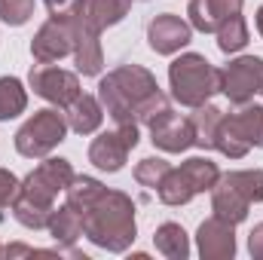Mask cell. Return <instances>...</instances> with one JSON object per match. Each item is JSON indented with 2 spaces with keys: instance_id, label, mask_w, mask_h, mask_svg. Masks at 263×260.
Returning a JSON list of instances; mask_svg holds the SVG:
<instances>
[{
  "instance_id": "1",
  "label": "cell",
  "mask_w": 263,
  "mask_h": 260,
  "mask_svg": "<svg viewBox=\"0 0 263 260\" xmlns=\"http://www.w3.org/2000/svg\"><path fill=\"white\" fill-rule=\"evenodd\" d=\"M83 227H86V239L110 254H123L129 251L135 236H138V224H135V202L123 190H104L98 196V202L83 214Z\"/></svg>"
},
{
  "instance_id": "2",
  "label": "cell",
  "mask_w": 263,
  "mask_h": 260,
  "mask_svg": "<svg viewBox=\"0 0 263 260\" xmlns=\"http://www.w3.org/2000/svg\"><path fill=\"white\" fill-rule=\"evenodd\" d=\"M153 92H159V83L141 65H120L98 83V101L117 126H138V107Z\"/></svg>"
},
{
  "instance_id": "3",
  "label": "cell",
  "mask_w": 263,
  "mask_h": 260,
  "mask_svg": "<svg viewBox=\"0 0 263 260\" xmlns=\"http://www.w3.org/2000/svg\"><path fill=\"white\" fill-rule=\"evenodd\" d=\"M168 86L175 101L184 107H199L214 92H220V70L199 52H184L168 65Z\"/></svg>"
},
{
  "instance_id": "4",
  "label": "cell",
  "mask_w": 263,
  "mask_h": 260,
  "mask_svg": "<svg viewBox=\"0 0 263 260\" xmlns=\"http://www.w3.org/2000/svg\"><path fill=\"white\" fill-rule=\"evenodd\" d=\"M217 178H220V172L208 156H190L181 169H168V175L162 178L156 193L165 205H187L193 196L211 190L217 184Z\"/></svg>"
},
{
  "instance_id": "5",
  "label": "cell",
  "mask_w": 263,
  "mask_h": 260,
  "mask_svg": "<svg viewBox=\"0 0 263 260\" xmlns=\"http://www.w3.org/2000/svg\"><path fill=\"white\" fill-rule=\"evenodd\" d=\"M65 135L67 117L59 114V107H43L15 132V150L28 159H43L65 141Z\"/></svg>"
},
{
  "instance_id": "6",
  "label": "cell",
  "mask_w": 263,
  "mask_h": 260,
  "mask_svg": "<svg viewBox=\"0 0 263 260\" xmlns=\"http://www.w3.org/2000/svg\"><path fill=\"white\" fill-rule=\"evenodd\" d=\"M70 181H73L70 162L62 159V156H49L22 181V193L18 196L28 199V202H37L43 208H55V196L67 190Z\"/></svg>"
},
{
  "instance_id": "7",
  "label": "cell",
  "mask_w": 263,
  "mask_h": 260,
  "mask_svg": "<svg viewBox=\"0 0 263 260\" xmlns=\"http://www.w3.org/2000/svg\"><path fill=\"white\" fill-rule=\"evenodd\" d=\"M220 92L230 98V104H248L257 92H263V59L260 55H242L233 59L220 70Z\"/></svg>"
},
{
  "instance_id": "8",
  "label": "cell",
  "mask_w": 263,
  "mask_h": 260,
  "mask_svg": "<svg viewBox=\"0 0 263 260\" xmlns=\"http://www.w3.org/2000/svg\"><path fill=\"white\" fill-rule=\"evenodd\" d=\"M138 126H117L114 132H101L89 144V162L101 172H120L129 159V153L138 147Z\"/></svg>"
},
{
  "instance_id": "9",
  "label": "cell",
  "mask_w": 263,
  "mask_h": 260,
  "mask_svg": "<svg viewBox=\"0 0 263 260\" xmlns=\"http://www.w3.org/2000/svg\"><path fill=\"white\" fill-rule=\"evenodd\" d=\"M28 83H31L34 95L46 98V101L55 104V107H67V104L83 92V89H80V77L70 73V70H65V67H55V65L31 67Z\"/></svg>"
},
{
  "instance_id": "10",
  "label": "cell",
  "mask_w": 263,
  "mask_h": 260,
  "mask_svg": "<svg viewBox=\"0 0 263 260\" xmlns=\"http://www.w3.org/2000/svg\"><path fill=\"white\" fill-rule=\"evenodd\" d=\"M73 52V28H70V18H52L40 25V31L34 34L31 40V55L37 65H52V62H62L65 55Z\"/></svg>"
},
{
  "instance_id": "11",
  "label": "cell",
  "mask_w": 263,
  "mask_h": 260,
  "mask_svg": "<svg viewBox=\"0 0 263 260\" xmlns=\"http://www.w3.org/2000/svg\"><path fill=\"white\" fill-rule=\"evenodd\" d=\"M70 28H73V59H77V70L83 77H98L104 67V52H101V40H98V28L83 15V9L77 15H70Z\"/></svg>"
},
{
  "instance_id": "12",
  "label": "cell",
  "mask_w": 263,
  "mask_h": 260,
  "mask_svg": "<svg viewBox=\"0 0 263 260\" xmlns=\"http://www.w3.org/2000/svg\"><path fill=\"white\" fill-rule=\"evenodd\" d=\"M193 40V25L175 12H162L147 25V43L156 55H175Z\"/></svg>"
},
{
  "instance_id": "13",
  "label": "cell",
  "mask_w": 263,
  "mask_h": 260,
  "mask_svg": "<svg viewBox=\"0 0 263 260\" xmlns=\"http://www.w3.org/2000/svg\"><path fill=\"white\" fill-rule=\"evenodd\" d=\"M150 141L153 147L165 150V153H184L196 144V135H193V123L190 117H181L175 110H165L159 120H153L150 126Z\"/></svg>"
},
{
  "instance_id": "14",
  "label": "cell",
  "mask_w": 263,
  "mask_h": 260,
  "mask_svg": "<svg viewBox=\"0 0 263 260\" xmlns=\"http://www.w3.org/2000/svg\"><path fill=\"white\" fill-rule=\"evenodd\" d=\"M196 245L202 260H230L236 254V230H233V224L211 214L208 220L199 224Z\"/></svg>"
},
{
  "instance_id": "15",
  "label": "cell",
  "mask_w": 263,
  "mask_h": 260,
  "mask_svg": "<svg viewBox=\"0 0 263 260\" xmlns=\"http://www.w3.org/2000/svg\"><path fill=\"white\" fill-rule=\"evenodd\" d=\"M245 0H190L187 6V15H190V25L202 31V34H214L217 25L236 12H242Z\"/></svg>"
},
{
  "instance_id": "16",
  "label": "cell",
  "mask_w": 263,
  "mask_h": 260,
  "mask_svg": "<svg viewBox=\"0 0 263 260\" xmlns=\"http://www.w3.org/2000/svg\"><path fill=\"white\" fill-rule=\"evenodd\" d=\"M248 208H251V202L245 196L239 193L230 181L217 178V184L211 187V211H214V217H220V220L236 227V224H242L248 217Z\"/></svg>"
},
{
  "instance_id": "17",
  "label": "cell",
  "mask_w": 263,
  "mask_h": 260,
  "mask_svg": "<svg viewBox=\"0 0 263 260\" xmlns=\"http://www.w3.org/2000/svg\"><path fill=\"white\" fill-rule=\"evenodd\" d=\"M65 117H67V129H73L77 135H92V132H98L101 120H104V107L95 95L80 92L65 107Z\"/></svg>"
},
{
  "instance_id": "18",
  "label": "cell",
  "mask_w": 263,
  "mask_h": 260,
  "mask_svg": "<svg viewBox=\"0 0 263 260\" xmlns=\"http://www.w3.org/2000/svg\"><path fill=\"white\" fill-rule=\"evenodd\" d=\"M46 230H49V236L59 242V248H70L80 236H86L83 214H80L77 208H70L67 202L62 205V208H55V211H52V217H49Z\"/></svg>"
},
{
  "instance_id": "19",
  "label": "cell",
  "mask_w": 263,
  "mask_h": 260,
  "mask_svg": "<svg viewBox=\"0 0 263 260\" xmlns=\"http://www.w3.org/2000/svg\"><path fill=\"white\" fill-rule=\"evenodd\" d=\"M129 9H132V0H86V3H83V15H86L98 31L120 25V22L129 15Z\"/></svg>"
},
{
  "instance_id": "20",
  "label": "cell",
  "mask_w": 263,
  "mask_h": 260,
  "mask_svg": "<svg viewBox=\"0 0 263 260\" xmlns=\"http://www.w3.org/2000/svg\"><path fill=\"white\" fill-rule=\"evenodd\" d=\"M153 245H156V251L162 257H168V260H187L190 257V239H187V233H184L181 224H172L168 220V224L156 227Z\"/></svg>"
},
{
  "instance_id": "21",
  "label": "cell",
  "mask_w": 263,
  "mask_h": 260,
  "mask_svg": "<svg viewBox=\"0 0 263 260\" xmlns=\"http://www.w3.org/2000/svg\"><path fill=\"white\" fill-rule=\"evenodd\" d=\"M214 150H220V153L230 156V159H242V156L251 150V144L242 138V132L236 126V117H233V114H223V117H220L217 135H214Z\"/></svg>"
},
{
  "instance_id": "22",
  "label": "cell",
  "mask_w": 263,
  "mask_h": 260,
  "mask_svg": "<svg viewBox=\"0 0 263 260\" xmlns=\"http://www.w3.org/2000/svg\"><path fill=\"white\" fill-rule=\"evenodd\" d=\"M107 187L98 181V178H89V175H73V181L67 184V190H65V196H67V205L70 208H77L80 214H86L95 202H98V196L104 193Z\"/></svg>"
},
{
  "instance_id": "23",
  "label": "cell",
  "mask_w": 263,
  "mask_h": 260,
  "mask_svg": "<svg viewBox=\"0 0 263 260\" xmlns=\"http://www.w3.org/2000/svg\"><path fill=\"white\" fill-rule=\"evenodd\" d=\"M220 117H223V110L214 107V104H208V101L199 104V107H193L190 123H193V135H196V147H202V150H214V135H217Z\"/></svg>"
},
{
  "instance_id": "24",
  "label": "cell",
  "mask_w": 263,
  "mask_h": 260,
  "mask_svg": "<svg viewBox=\"0 0 263 260\" xmlns=\"http://www.w3.org/2000/svg\"><path fill=\"white\" fill-rule=\"evenodd\" d=\"M214 34H217V49L227 52V55H233V52H239V49L248 46V25H245V18L239 12L230 15V18H223Z\"/></svg>"
},
{
  "instance_id": "25",
  "label": "cell",
  "mask_w": 263,
  "mask_h": 260,
  "mask_svg": "<svg viewBox=\"0 0 263 260\" xmlns=\"http://www.w3.org/2000/svg\"><path fill=\"white\" fill-rule=\"evenodd\" d=\"M28 107V92L18 77H0V123L25 114Z\"/></svg>"
},
{
  "instance_id": "26",
  "label": "cell",
  "mask_w": 263,
  "mask_h": 260,
  "mask_svg": "<svg viewBox=\"0 0 263 260\" xmlns=\"http://www.w3.org/2000/svg\"><path fill=\"white\" fill-rule=\"evenodd\" d=\"M236 117V126L242 132V138L251 144V147H263V107L260 104H242Z\"/></svg>"
},
{
  "instance_id": "27",
  "label": "cell",
  "mask_w": 263,
  "mask_h": 260,
  "mask_svg": "<svg viewBox=\"0 0 263 260\" xmlns=\"http://www.w3.org/2000/svg\"><path fill=\"white\" fill-rule=\"evenodd\" d=\"M223 181H230L248 202H263V169H242V172H227L220 175Z\"/></svg>"
},
{
  "instance_id": "28",
  "label": "cell",
  "mask_w": 263,
  "mask_h": 260,
  "mask_svg": "<svg viewBox=\"0 0 263 260\" xmlns=\"http://www.w3.org/2000/svg\"><path fill=\"white\" fill-rule=\"evenodd\" d=\"M52 211H55V208H43V205L28 202V199H22V196L12 202V217H15L22 227H28V230H46Z\"/></svg>"
},
{
  "instance_id": "29",
  "label": "cell",
  "mask_w": 263,
  "mask_h": 260,
  "mask_svg": "<svg viewBox=\"0 0 263 260\" xmlns=\"http://www.w3.org/2000/svg\"><path fill=\"white\" fill-rule=\"evenodd\" d=\"M168 162L162 159V156H147V159H141L138 165H135V181L141 184V187H147V190H156L159 184H162V178L168 175Z\"/></svg>"
},
{
  "instance_id": "30",
  "label": "cell",
  "mask_w": 263,
  "mask_h": 260,
  "mask_svg": "<svg viewBox=\"0 0 263 260\" xmlns=\"http://www.w3.org/2000/svg\"><path fill=\"white\" fill-rule=\"evenodd\" d=\"M34 15V0H0V18L12 28H22Z\"/></svg>"
},
{
  "instance_id": "31",
  "label": "cell",
  "mask_w": 263,
  "mask_h": 260,
  "mask_svg": "<svg viewBox=\"0 0 263 260\" xmlns=\"http://www.w3.org/2000/svg\"><path fill=\"white\" fill-rule=\"evenodd\" d=\"M165 110H172V104H168V95L159 89V92H153L141 107H138V123H144V126H150L153 120H159Z\"/></svg>"
},
{
  "instance_id": "32",
  "label": "cell",
  "mask_w": 263,
  "mask_h": 260,
  "mask_svg": "<svg viewBox=\"0 0 263 260\" xmlns=\"http://www.w3.org/2000/svg\"><path fill=\"white\" fill-rule=\"evenodd\" d=\"M18 193H22V181L12 172L0 169V208H12V202L18 199Z\"/></svg>"
},
{
  "instance_id": "33",
  "label": "cell",
  "mask_w": 263,
  "mask_h": 260,
  "mask_svg": "<svg viewBox=\"0 0 263 260\" xmlns=\"http://www.w3.org/2000/svg\"><path fill=\"white\" fill-rule=\"evenodd\" d=\"M43 3H46L52 18H70V15H77L83 9L86 0H43Z\"/></svg>"
},
{
  "instance_id": "34",
  "label": "cell",
  "mask_w": 263,
  "mask_h": 260,
  "mask_svg": "<svg viewBox=\"0 0 263 260\" xmlns=\"http://www.w3.org/2000/svg\"><path fill=\"white\" fill-rule=\"evenodd\" d=\"M248 251H251L254 260H263V224H257V227L251 230V236H248Z\"/></svg>"
},
{
  "instance_id": "35",
  "label": "cell",
  "mask_w": 263,
  "mask_h": 260,
  "mask_svg": "<svg viewBox=\"0 0 263 260\" xmlns=\"http://www.w3.org/2000/svg\"><path fill=\"white\" fill-rule=\"evenodd\" d=\"M3 254H6V257H25V254H46V251L31 248V245H18V242H15V245H6V248H3Z\"/></svg>"
},
{
  "instance_id": "36",
  "label": "cell",
  "mask_w": 263,
  "mask_h": 260,
  "mask_svg": "<svg viewBox=\"0 0 263 260\" xmlns=\"http://www.w3.org/2000/svg\"><path fill=\"white\" fill-rule=\"evenodd\" d=\"M257 34L263 37V6L257 9Z\"/></svg>"
},
{
  "instance_id": "37",
  "label": "cell",
  "mask_w": 263,
  "mask_h": 260,
  "mask_svg": "<svg viewBox=\"0 0 263 260\" xmlns=\"http://www.w3.org/2000/svg\"><path fill=\"white\" fill-rule=\"evenodd\" d=\"M0 254H3V248H0Z\"/></svg>"
},
{
  "instance_id": "38",
  "label": "cell",
  "mask_w": 263,
  "mask_h": 260,
  "mask_svg": "<svg viewBox=\"0 0 263 260\" xmlns=\"http://www.w3.org/2000/svg\"><path fill=\"white\" fill-rule=\"evenodd\" d=\"M260 95H263V92H260Z\"/></svg>"
}]
</instances>
